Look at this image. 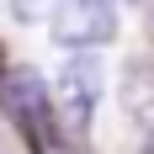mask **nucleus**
I'll return each mask as SVG.
<instances>
[{
	"instance_id": "2",
	"label": "nucleus",
	"mask_w": 154,
	"mask_h": 154,
	"mask_svg": "<svg viewBox=\"0 0 154 154\" xmlns=\"http://www.w3.org/2000/svg\"><path fill=\"white\" fill-rule=\"evenodd\" d=\"M96 101H101V64H96V53H75L48 85V112H53L59 133L80 138L96 117Z\"/></svg>"
},
{
	"instance_id": "3",
	"label": "nucleus",
	"mask_w": 154,
	"mask_h": 154,
	"mask_svg": "<svg viewBox=\"0 0 154 154\" xmlns=\"http://www.w3.org/2000/svg\"><path fill=\"white\" fill-rule=\"evenodd\" d=\"M48 37L69 53H96L117 37V5L112 0H59L48 11Z\"/></svg>"
},
{
	"instance_id": "4",
	"label": "nucleus",
	"mask_w": 154,
	"mask_h": 154,
	"mask_svg": "<svg viewBox=\"0 0 154 154\" xmlns=\"http://www.w3.org/2000/svg\"><path fill=\"white\" fill-rule=\"evenodd\" d=\"M53 5H59V0H11V16L16 21H48Z\"/></svg>"
},
{
	"instance_id": "1",
	"label": "nucleus",
	"mask_w": 154,
	"mask_h": 154,
	"mask_svg": "<svg viewBox=\"0 0 154 154\" xmlns=\"http://www.w3.org/2000/svg\"><path fill=\"white\" fill-rule=\"evenodd\" d=\"M0 112L11 117V128L21 133V143L32 154H59V122L48 112V85L37 69L0 75Z\"/></svg>"
}]
</instances>
